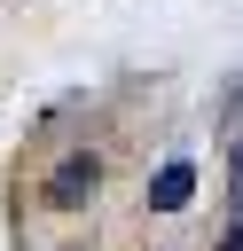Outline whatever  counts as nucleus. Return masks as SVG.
<instances>
[{"mask_svg":"<svg viewBox=\"0 0 243 251\" xmlns=\"http://www.w3.org/2000/svg\"><path fill=\"white\" fill-rule=\"evenodd\" d=\"M149 212V118L133 94L47 110L8 165L16 251H118Z\"/></svg>","mask_w":243,"mask_h":251,"instance_id":"obj_1","label":"nucleus"},{"mask_svg":"<svg viewBox=\"0 0 243 251\" xmlns=\"http://www.w3.org/2000/svg\"><path fill=\"white\" fill-rule=\"evenodd\" d=\"M227 204L243 220V110H235V133H227Z\"/></svg>","mask_w":243,"mask_h":251,"instance_id":"obj_2","label":"nucleus"},{"mask_svg":"<svg viewBox=\"0 0 243 251\" xmlns=\"http://www.w3.org/2000/svg\"><path fill=\"white\" fill-rule=\"evenodd\" d=\"M212 251H243V220H235V227H227V235H219Z\"/></svg>","mask_w":243,"mask_h":251,"instance_id":"obj_3","label":"nucleus"}]
</instances>
